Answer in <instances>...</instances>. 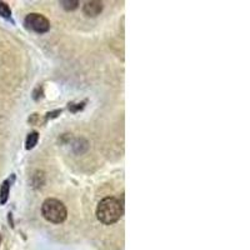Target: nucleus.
<instances>
[{
	"label": "nucleus",
	"instance_id": "0eeeda50",
	"mask_svg": "<svg viewBox=\"0 0 250 250\" xmlns=\"http://www.w3.org/2000/svg\"><path fill=\"white\" fill-rule=\"evenodd\" d=\"M60 4H62V6L65 9V10L70 12V10H75V9L78 8L79 1H78V0H62V1H60Z\"/></svg>",
	"mask_w": 250,
	"mask_h": 250
},
{
	"label": "nucleus",
	"instance_id": "1a4fd4ad",
	"mask_svg": "<svg viewBox=\"0 0 250 250\" xmlns=\"http://www.w3.org/2000/svg\"><path fill=\"white\" fill-rule=\"evenodd\" d=\"M0 240H1V238H0Z\"/></svg>",
	"mask_w": 250,
	"mask_h": 250
},
{
	"label": "nucleus",
	"instance_id": "6e6552de",
	"mask_svg": "<svg viewBox=\"0 0 250 250\" xmlns=\"http://www.w3.org/2000/svg\"><path fill=\"white\" fill-rule=\"evenodd\" d=\"M0 15L4 18H10V15H12L10 8H9L8 4L4 3V1H0Z\"/></svg>",
	"mask_w": 250,
	"mask_h": 250
},
{
	"label": "nucleus",
	"instance_id": "423d86ee",
	"mask_svg": "<svg viewBox=\"0 0 250 250\" xmlns=\"http://www.w3.org/2000/svg\"><path fill=\"white\" fill-rule=\"evenodd\" d=\"M38 140H39V134L37 133V131H33V133H30L28 135V138H26V149H33L37 145Z\"/></svg>",
	"mask_w": 250,
	"mask_h": 250
},
{
	"label": "nucleus",
	"instance_id": "7ed1b4c3",
	"mask_svg": "<svg viewBox=\"0 0 250 250\" xmlns=\"http://www.w3.org/2000/svg\"><path fill=\"white\" fill-rule=\"evenodd\" d=\"M25 26L30 30L35 31V33H39V34H43L50 29V23L49 20L46 19L44 15L38 14V13H31L28 17L25 18Z\"/></svg>",
	"mask_w": 250,
	"mask_h": 250
},
{
	"label": "nucleus",
	"instance_id": "f03ea898",
	"mask_svg": "<svg viewBox=\"0 0 250 250\" xmlns=\"http://www.w3.org/2000/svg\"><path fill=\"white\" fill-rule=\"evenodd\" d=\"M42 213L48 222L54 223V224H60V223L65 222L66 216H68V210H66L65 205L62 204L60 200L53 199V198L46 199L43 203Z\"/></svg>",
	"mask_w": 250,
	"mask_h": 250
},
{
	"label": "nucleus",
	"instance_id": "39448f33",
	"mask_svg": "<svg viewBox=\"0 0 250 250\" xmlns=\"http://www.w3.org/2000/svg\"><path fill=\"white\" fill-rule=\"evenodd\" d=\"M9 190H10V185H9V180H5L0 188V204H5L8 200Z\"/></svg>",
	"mask_w": 250,
	"mask_h": 250
},
{
	"label": "nucleus",
	"instance_id": "20e7f679",
	"mask_svg": "<svg viewBox=\"0 0 250 250\" xmlns=\"http://www.w3.org/2000/svg\"><path fill=\"white\" fill-rule=\"evenodd\" d=\"M83 10H84V14L88 15V17H98L103 10V3L102 1H97V0H94V1H86Z\"/></svg>",
	"mask_w": 250,
	"mask_h": 250
},
{
	"label": "nucleus",
	"instance_id": "f257e3e1",
	"mask_svg": "<svg viewBox=\"0 0 250 250\" xmlns=\"http://www.w3.org/2000/svg\"><path fill=\"white\" fill-rule=\"evenodd\" d=\"M124 213V208L119 199L114 196H106L98 204L97 216L99 222L105 225H111L119 222Z\"/></svg>",
	"mask_w": 250,
	"mask_h": 250
}]
</instances>
